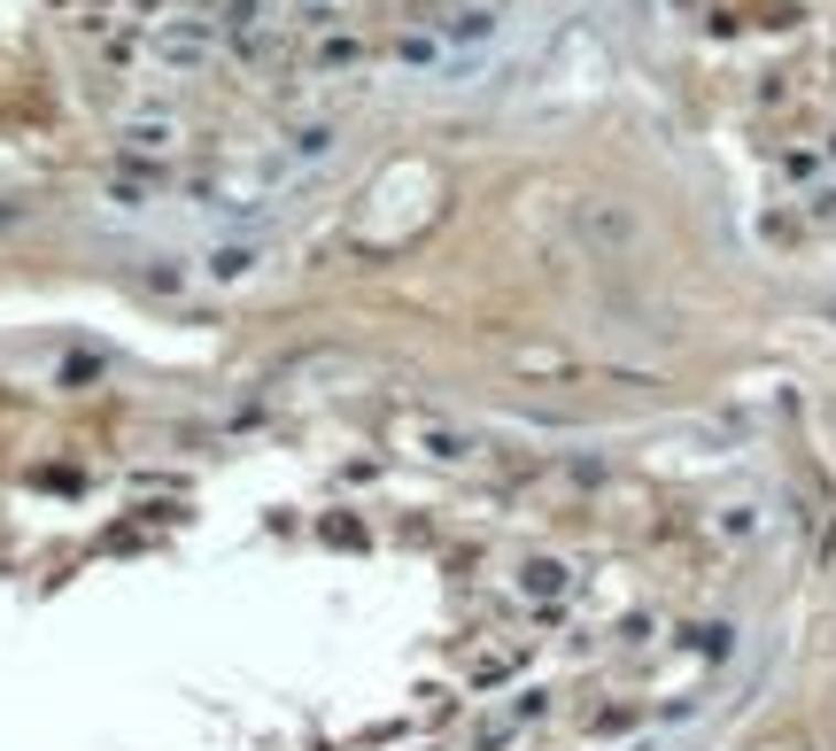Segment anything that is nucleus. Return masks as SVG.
<instances>
[{
    "label": "nucleus",
    "instance_id": "6",
    "mask_svg": "<svg viewBox=\"0 0 836 751\" xmlns=\"http://www.w3.org/2000/svg\"><path fill=\"white\" fill-rule=\"evenodd\" d=\"M581 225H589V240H612V248L635 240V217H620V210H581Z\"/></svg>",
    "mask_w": 836,
    "mask_h": 751
},
{
    "label": "nucleus",
    "instance_id": "8",
    "mask_svg": "<svg viewBox=\"0 0 836 751\" xmlns=\"http://www.w3.org/2000/svg\"><path fill=\"white\" fill-rule=\"evenodd\" d=\"M689 643H697L705 658H720V651L736 643V627H720V620H705V627H689Z\"/></svg>",
    "mask_w": 836,
    "mask_h": 751
},
{
    "label": "nucleus",
    "instance_id": "5",
    "mask_svg": "<svg viewBox=\"0 0 836 751\" xmlns=\"http://www.w3.org/2000/svg\"><path fill=\"white\" fill-rule=\"evenodd\" d=\"M566 589H574V573H566L558 558H527V566H519V597H543V604H558Z\"/></svg>",
    "mask_w": 836,
    "mask_h": 751
},
{
    "label": "nucleus",
    "instance_id": "7",
    "mask_svg": "<svg viewBox=\"0 0 836 751\" xmlns=\"http://www.w3.org/2000/svg\"><path fill=\"white\" fill-rule=\"evenodd\" d=\"M318 63H325V71H349V63L364 71V47H356V40H325V47H318Z\"/></svg>",
    "mask_w": 836,
    "mask_h": 751
},
{
    "label": "nucleus",
    "instance_id": "1",
    "mask_svg": "<svg viewBox=\"0 0 836 751\" xmlns=\"http://www.w3.org/2000/svg\"><path fill=\"white\" fill-rule=\"evenodd\" d=\"M210 55H217V32L202 17H179V24L156 32V63H171V71H202Z\"/></svg>",
    "mask_w": 836,
    "mask_h": 751
},
{
    "label": "nucleus",
    "instance_id": "4",
    "mask_svg": "<svg viewBox=\"0 0 836 751\" xmlns=\"http://www.w3.org/2000/svg\"><path fill=\"white\" fill-rule=\"evenodd\" d=\"M202 271H210L217 287H233V279H256V271H264V240H217Z\"/></svg>",
    "mask_w": 836,
    "mask_h": 751
},
{
    "label": "nucleus",
    "instance_id": "9",
    "mask_svg": "<svg viewBox=\"0 0 836 751\" xmlns=\"http://www.w3.org/2000/svg\"><path fill=\"white\" fill-rule=\"evenodd\" d=\"M751 527H759V512H751V504H736V512H720V535H751Z\"/></svg>",
    "mask_w": 836,
    "mask_h": 751
},
{
    "label": "nucleus",
    "instance_id": "3",
    "mask_svg": "<svg viewBox=\"0 0 836 751\" xmlns=\"http://www.w3.org/2000/svg\"><path fill=\"white\" fill-rule=\"evenodd\" d=\"M117 148H125V163H171L179 155V117H132L117 132Z\"/></svg>",
    "mask_w": 836,
    "mask_h": 751
},
{
    "label": "nucleus",
    "instance_id": "2",
    "mask_svg": "<svg viewBox=\"0 0 836 751\" xmlns=\"http://www.w3.org/2000/svg\"><path fill=\"white\" fill-rule=\"evenodd\" d=\"M403 434H410V450H427L435 465H473V458H481V442H473L465 427H450V419H410Z\"/></svg>",
    "mask_w": 836,
    "mask_h": 751
}]
</instances>
